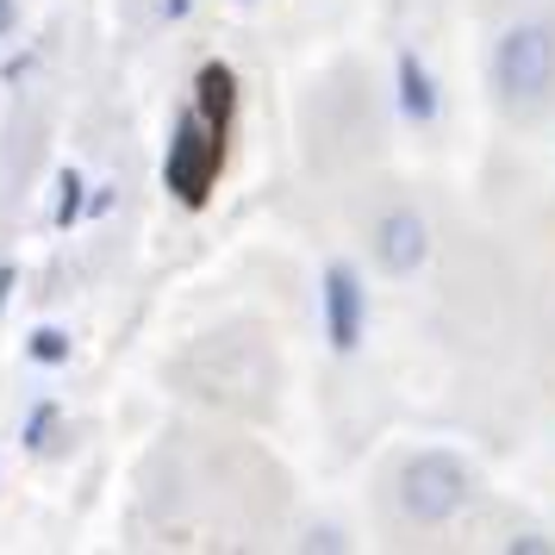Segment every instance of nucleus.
Segmentation results:
<instances>
[{
    "label": "nucleus",
    "instance_id": "obj_1",
    "mask_svg": "<svg viewBox=\"0 0 555 555\" xmlns=\"http://www.w3.org/2000/svg\"><path fill=\"white\" fill-rule=\"evenodd\" d=\"M225 176V131L206 126L201 113H188L176 131H169V156H163V188L176 194L188 212H201L212 201V188Z\"/></svg>",
    "mask_w": 555,
    "mask_h": 555
},
{
    "label": "nucleus",
    "instance_id": "obj_2",
    "mask_svg": "<svg viewBox=\"0 0 555 555\" xmlns=\"http://www.w3.org/2000/svg\"><path fill=\"white\" fill-rule=\"evenodd\" d=\"M468 500V468L450 450H418L400 468V505L418 525H450Z\"/></svg>",
    "mask_w": 555,
    "mask_h": 555
},
{
    "label": "nucleus",
    "instance_id": "obj_3",
    "mask_svg": "<svg viewBox=\"0 0 555 555\" xmlns=\"http://www.w3.org/2000/svg\"><path fill=\"white\" fill-rule=\"evenodd\" d=\"M493 81L505 101H543L555 81V38L543 26H518L493 51Z\"/></svg>",
    "mask_w": 555,
    "mask_h": 555
},
{
    "label": "nucleus",
    "instance_id": "obj_4",
    "mask_svg": "<svg viewBox=\"0 0 555 555\" xmlns=\"http://www.w3.org/2000/svg\"><path fill=\"white\" fill-rule=\"evenodd\" d=\"M319 312H325V337L337 356H350L369 331V287L356 275L350 262H331L325 269V287H319Z\"/></svg>",
    "mask_w": 555,
    "mask_h": 555
},
{
    "label": "nucleus",
    "instance_id": "obj_5",
    "mask_svg": "<svg viewBox=\"0 0 555 555\" xmlns=\"http://www.w3.org/2000/svg\"><path fill=\"white\" fill-rule=\"evenodd\" d=\"M430 256V231L425 219L412 212V206H393V212H380L375 225V262L387 269V275H418Z\"/></svg>",
    "mask_w": 555,
    "mask_h": 555
},
{
    "label": "nucleus",
    "instance_id": "obj_6",
    "mask_svg": "<svg viewBox=\"0 0 555 555\" xmlns=\"http://www.w3.org/2000/svg\"><path fill=\"white\" fill-rule=\"evenodd\" d=\"M194 113L231 138V119H237V76H231L225 63H201V76H194Z\"/></svg>",
    "mask_w": 555,
    "mask_h": 555
},
{
    "label": "nucleus",
    "instance_id": "obj_7",
    "mask_svg": "<svg viewBox=\"0 0 555 555\" xmlns=\"http://www.w3.org/2000/svg\"><path fill=\"white\" fill-rule=\"evenodd\" d=\"M400 113L412 126H430L437 119V88H430V69L412 51H400Z\"/></svg>",
    "mask_w": 555,
    "mask_h": 555
},
{
    "label": "nucleus",
    "instance_id": "obj_8",
    "mask_svg": "<svg viewBox=\"0 0 555 555\" xmlns=\"http://www.w3.org/2000/svg\"><path fill=\"white\" fill-rule=\"evenodd\" d=\"M26 356L38 362V369H63V362H69V331L38 325V331L26 337Z\"/></svg>",
    "mask_w": 555,
    "mask_h": 555
},
{
    "label": "nucleus",
    "instance_id": "obj_9",
    "mask_svg": "<svg viewBox=\"0 0 555 555\" xmlns=\"http://www.w3.org/2000/svg\"><path fill=\"white\" fill-rule=\"evenodd\" d=\"M81 188H88V181H81L76 169H63V181H56V225L63 231L81 219Z\"/></svg>",
    "mask_w": 555,
    "mask_h": 555
},
{
    "label": "nucleus",
    "instance_id": "obj_10",
    "mask_svg": "<svg viewBox=\"0 0 555 555\" xmlns=\"http://www.w3.org/2000/svg\"><path fill=\"white\" fill-rule=\"evenodd\" d=\"M51 425H56V400L31 405V418H26V450H44V437H51Z\"/></svg>",
    "mask_w": 555,
    "mask_h": 555
},
{
    "label": "nucleus",
    "instance_id": "obj_11",
    "mask_svg": "<svg viewBox=\"0 0 555 555\" xmlns=\"http://www.w3.org/2000/svg\"><path fill=\"white\" fill-rule=\"evenodd\" d=\"M13 26H20V7H13V0H0V38H7Z\"/></svg>",
    "mask_w": 555,
    "mask_h": 555
},
{
    "label": "nucleus",
    "instance_id": "obj_12",
    "mask_svg": "<svg viewBox=\"0 0 555 555\" xmlns=\"http://www.w3.org/2000/svg\"><path fill=\"white\" fill-rule=\"evenodd\" d=\"M188 7H194V0H163V13H169V20H181Z\"/></svg>",
    "mask_w": 555,
    "mask_h": 555
},
{
    "label": "nucleus",
    "instance_id": "obj_13",
    "mask_svg": "<svg viewBox=\"0 0 555 555\" xmlns=\"http://www.w3.org/2000/svg\"><path fill=\"white\" fill-rule=\"evenodd\" d=\"M7 294H13V269H0V306H7Z\"/></svg>",
    "mask_w": 555,
    "mask_h": 555
}]
</instances>
